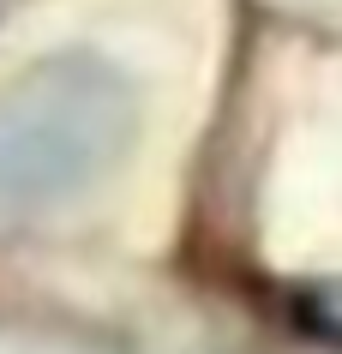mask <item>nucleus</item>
Segmentation results:
<instances>
[{"label": "nucleus", "instance_id": "obj_1", "mask_svg": "<svg viewBox=\"0 0 342 354\" xmlns=\"http://www.w3.org/2000/svg\"><path fill=\"white\" fill-rule=\"evenodd\" d=\"M144 96L120 60L55 48L0 78V216H37L102 192L133 162Z\"/></svg>", "mask_w": 342, "mask_h": 354}, {"label": "nucleus", "instance_id": "obj_2", "mask_svg": "<svg viewBox=\"0 0 342 354\" xmlns=\"http://www.w3.org/2000/svg\"><path fill=\"white\" fill-rule=\"evenodd\" d=\"M312 318H319L324 330H336V336H342V288H324V295L312 300Z\"/></svg>", "mask_w": 342, "mask_h": 354}]
</instances>
